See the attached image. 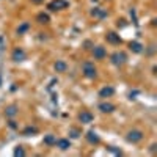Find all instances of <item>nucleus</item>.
I'll use <instances>...</instances> for the list:
<instances>
[{"mask_svg":"<svg viewBox=\"0 0 157 157\" xmlns=\"http://www.w3.org/2000/svg\"><path fill=\"white\" fill-rule=\"evenodd\" d=\"M115 108H116V107H115L113 104H110V102H102V104H99V110H101L102 113H112Z\"/></svg>","mask_w":157,"mask_h":157,"instance_id":"nucleus-11","label":"nucleus"},{"mask_svg":"<svg viewBox=\"0 0 157 157\" xmlns=\"http://www.w3.org/2000/svg\"><path fill=\"white\" fill-rule=\"evenodd\" d=\"M79 121L82 124H90L93 123V113L88 112V110H82V112L79 113Z\"/></svg>","mask_w":157,"mask_h":157,"instance_id":"nucleus-6","label":"nucleus"},{"mask_svg":"<svg viewBox=\"0 0 157 157\" xmlns=\"http://www.w3.org/2000/svg\"><path fill=\"white\" fill-rule=\"evenodd\" d=\"M11 58H13V61L19 63V61H24V60L27 58V53H25V50H24V49L16 47V49L13 50V53H11Z\"/></svg>","mask_w":157,"mask_h":157,"instance_id":"nucleus-4","label":"nucleus"},{"mask_svg":"<svg viewBox=\"0 0 157 157\" xmlns=\"http://www.w3.org/2000/svg\"><path fill=\"white\" fill-rule=\"evenodd\" d=\"M29 27H30V24H29V22H24V24L19 27V29H17V32H19V35H21V33H24L25 30H29Z\"/></svg>","mask_w":157,"mask_h":157,"instance_id":"nucleus-19","label":"nucleus"},{"mask_svg":"<svg viewBox=\"0 0 157 157\" xmlns=\"http://www.w3.org/2000/svg\"><path fill=\"white\" fill-rule=\"evenodd\" d=\"M53 68H55V71H57V72H66V69H68V64H66V61L58 60L57 63L53 64Z\"/></svg>","mask_w":157,"mask_h":157,"instance_id":"nucleus-13","label":"nucleus"},{"mask_svg":"<svg viewBox=\"0 0 157 157\" xmlns=\"http://www.w3.org/2000/svg\"><path fill=\"white\" fill-rule=\"evenodd\" d=\"M69 137H71V138H79V137H80V132L77 131V129H71V131H69Z\"/></svg>","mask_w":157,"mask_h":157,"instance_id":"nucleus-20","label":"nucleus"},{"mask_svg":"<svg viewBox=\"0 0 157 157\" xmlns=\"http://www.w3.org/2000/svg\"><path fill=\"white\" fill-rule=\"evenodd\" d=\"M24 134H25V135H29V134H36V129H35V127H33V129H32V127H27L25 131H24Z\"/></svg>","mask_w":157,"mask_h":157,"instance_id":"nucleus-22","label":"nucleus"},{"mask_svg":"<svg viewBox=\"0 0 157 157\" xmlns=\"http://www.w3.org/2000/svg\"><path fill=\"white\" fill-rule=\"evenodd\" d=\"M82 72H84V76L87 79H94L97 76V71H96L94 64L91 61H85L84 63V66H82Z\"/></svg>","mask_w":157,"mask_h":157,"instance_id":"nucleus-2","label":"nucleus"},{"mask_svg":"<svg viewBox=\"0 0 157 157\" xmlns=\"http://www.w3.org/2000/svg\"><path fill=\"white\" fill-rule=\"evenodd\" d=\"M129 47H131V50L135 52V53H140V52L143 50V46L138 43V41H132L131 44H129Z\"/></svg>","mask_w":157,"mask_h":157,"instance_id":"nucleus-15","label":"nucleus"},{"mask_svg":"<svg viewBox=\"0 0 157 157\" xmlns=\"http://www.w3.org/2000/svg\"><path fill=\"white\" fill-rule=\"evenodd\" d=\"M143 132L142 131H138V129H132V131H129L127 132V135H126V140L129 142V143H140L142 140H143Z\"/></svg>","mask_w":157,"mask_h":157,"instance_id":"nucleus-1","label":"nucleus"},{"mask_svg":"<svg viewBox=\"0 0 157 157\" xmlns=\"http://www.w3.org/2000/svg\"><path fill=\"white\" fill-rule=\"evenodd\" d=\"M87 140H88L91 145H97V143L101 142V138H99V135H97L94 131H88V134H87Z\"/></svg>","mask_w":157,"mask_h":157,"instance_id":"nucleus-12","label":"nucleus"},{"mask_svg":"<svg viewBox=\"0 0 157 157\" xmlns=\"http://www.w3.org/2000/svg\"><path fill=\"white\" fill-rule=\"evenodd\" d=\"M115 94V88L113 87H104L99 91V97H110Z\"/></svg>","mask_w":157,"mask_h":157,"instance_id":"nucleus-10","label":"nucleus"},{"mask_svg":"<svg viewBox=\"0 0 157 157\" xmlns=\"http://www.w3.org/2000/svg\"><path fill=\"white\" fill-rule=\"evenodd\" d=\"M38 22H39V24H47V22H49V16L44 14V13H43V14H38Z\"/></svg>","mask_w":157,"mask_h":157,"instance_id":"nucleus-18","label":"nucleus"},{"mask_svg":"<svg viewBox=\"0 0 157 157\" xmlns=\"http://www.w3.org/2000/svg\"><path fill=\"white\" fill-rule=\"evenodd\" d=\"M105 39H107V43H110V44H121V38H119V35L115 33V32L107 33Z\"/></svg>","mask_w":157,"mask_h":157,"instance_id":"nucleus-9","label":"nucleus"},{"mask_svg":"<svg viewBox=\"0 0 157 157\" xmlns=\"http://www.w3.org/2000/svg\"><path fill=\"white\" fill-rule=\"evenodd\" d=\"M69 3L66 0H53V2L49 3V10L50 11H57V10H64Z\"/></svg>","mask_w":157,"mask_h":157,"instance_id":"nucleus-5","label":"nucleus"},{"mask_svg":"<svg viewBox=\"0 0 157 157\" xmlns=\"http://www.w3.org/2000/svg\"><path fill=\"white\" fill-rule=\"evenodd\" d=\"M10 127H11V129H16V124H14V121H10Z\"/></svg>","mask_w":157,"mask_h":157,"instance_id":"nucleus-25","label":"nucleus"},{"mask_svg":"<svg viewBox=\"0 0 157 157\" xmlns=\"http://www.w3.org/2000/svg\"><path fill=\"white\" fill-rule=\"evenodd\" d=\"M5 115L6 118H14L17 115V105H8L5 108Z\"/></svg>","mask_w":157,"mask_h":157,"instance_id":"nucleus-14","label":"nucleus"},{"mask_svg":"<svg viewBox=\"0 0 157 157\" xmlns=\"http://www.w3.org/2000/svg\"><path fill=\"white\" fill-rule=\"evenodd\" d=\"M55 146H57L60 151H68L71 148V142L68 138H60V140H55Z\"/></svg>","mask_w":157,"mask_h":157,"instance_id":"nucleus-7","label":"nucleus"},{"mask_svg":"<svg viewBox=\"0 0 157 157\" xmlns=\"http://www.w3.org/2000/svg\"><path fill=\"white\" fill-rule=\"evenodd\" d=\"M91 14H93L94 17H99V19H102V17H105V16H107V13H105V11H102V10H99V8H94V10L91 11Z\"/></svg>","mask_w":157,"mask_h":157,"instance_id":"nucleus-16","label":"nucleus"},{"mask_svg":"<svg viewBox=\"0 0 157 157\" xmlns=\"http://www.w3.org/2000/svg\"><path fill=\"white\" fill-rule=\"evenodd\" d=\"M127 57L124 52H113L112 55H110V61H112V64H115V66H123V64L126 63Z\"/></svg>","mask_w":157,"mask_h":157,"instance_id":"nucleus-3","label":"nucleus"},{"mask_svg":"<svg viewBox=\"0 0 157 157\" xmlns=\"http://www.w3.org/2000/svg\"><path fill=\"white\" fill-rule=\"evenodd\" d=\"M55 140H57V138H55V135H52V134H49V135H46L44 137V143L46 145H55Z\"/></svg>","mask_w":157,"mask_h":157,"instance_id":"nucleus-17","label":"nucleus"},{"mask_svg":"<svg viewBox=\"0 0 157 157\" xmlns=\"http://www.w3.org/2000/svg\"><path fill=\"white\" fill-rule=\"evenodd\" d=\"M93 55L96 60H104L107 57V50L102 47V46H96V47L93 49Z\"/></svg>","mask_w":157,"mask_h":157,"instance_id":"nucleus-8","label":"nucleus"},{"mask_svg":"<svg viewBox=\"0 0 157 157\" xmlns=\"http://www.w3.org/2000/svg\"><path fill=\"white\" fill-rule=\"evenodd\" d=\"M14 155H25V152H24V149L21 146H17L16 149H14Z\"/></svg>","mask_w":157,"mask_h":157,"instance_id":"nucleus-21","label":"nucleus"},{"mask_svg":"<svg viewBox=\"0 0 157 157\" xmlns=\"http://www.w3.org/2000/svg\"><path fill=\"white\" fill-rule=\"evenodd\" d=\"M155 148H157V145L154 143V145H151V152H155Z\"/></svg>","mask_w":157,"mask_h":157,"instance_id":"nucleus-24","label":"nucleus"},{"mask_svg":"<svg viewBox=\"0 0 157 157\" xmlns=\"http://www.w3.org/2000/svg\"><path fill=\"white\" fill-rule=\"evenodd\" d=\"M43 2H44V0H32V3H35V5H39Z\"/></svg>","mask_w":157,"mask_h":157,"instance_id":"nucleus-23","label":"nucleus"}]
</instances>
